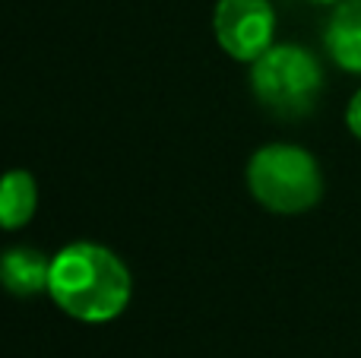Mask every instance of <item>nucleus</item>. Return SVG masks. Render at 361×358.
<instances>
[{
	"label": "nucleus",
	"instance_id": "obj_1",
	"mask_svg": "<svg viewBox=\"0 0 361 358\" xmlns=\"http://www.w3.org/2000/svg\"><path fill=\"white\" fill-rule=\"evenodd\" d=\"M130 295V270L111 247L73 241L51 257L48 298L73 321L108 323L124 314Z\"/></svg>",
	"mask_w": 361,
	"mask_h": 358
},
{
	"label": "nucleus",
	"instance_id": "obj_2",
	"mask_svg": "<svg viewBox=\"0 0 361 358\" xmlns=\"http://www.w3.org/2000/svg\"><path fill=\"white\" fill-rule=\"evenodd\" d=\"M247 190L263 209L279 216L307 213L324 197V171L307 149L267 143L247 162Z\"/></svg>",
	"mask_w": 361,
	"mask_h": 358
},
{
	"label": "nucleus",
	"instance_id": "obj_3",
	"mask_svg": "<svg viewBox=\"0 0 361 358\" xmlns=\"http://www.w3.org/2000/svg\"><path fill=\"white\" fill-rule=\"evenodd\" d=\"M250 89L269 114L298 121L317 108L324 67L301 44H273L250 63Z\"/></svg>",
	"mask_w": 361,
	"mask_h": 358
},
{
	"label": "nucleus",
	"instance_id": "obj_4",
	"mask_svg": "<svg viewBox=\"0 0 361 358\" xmlns=\"http://www.w3.org/2000/svg\"><path fill=\"white\" fill-rule=\"evenodd\" d=\"M212 35L228 57L254 63L263 51L273 48V4L269 0H219L212 10Z\"/></svg>",
	"mask_w": 361,
	"mask_h": 358
},
{
	"label": "nucleus",
	"instance_id": "obj_5",
	"mask_svg": "<svg viewBox=\"0 0 361 358\" xmlns=\"http://www.w3.org/2000/svg\"><path fill=\"white\" fill-rule=\"evenodd\" d=\"M51 257L38 247L13 245L0 254V285L16 298H32L48 292Z\"/></svg>",
	"mask_w": 361,
	"mask_h": 358
},
{
	"label": "nucleus",
	"instance_id": "obj_6",
	"mask_svg": "<svg viewBox=\"0 0 361 358\" xmlns=\"http://www.w3.org/2000/svg\"><path fill=\"white\" fill-rule=\"evenodd\" d=\"M324 48L345 73H361V0H343L330 13L324 29Z\"/></svg>",
	"mask_w": 361,
	"mask_h": 358
},
{
	"label": "nucleus",
	"instance_id": "obj_7",
	"mask_svg": "<svg viewBox=\"0 0 361 358\" xmlns=\"http://www.w3.org/2000/svg\"><path fill=\"white\" fill-rule=\"evenodd\" d=\"M38 209V181L32 171L10 168L0 175V228L13 232L32 222Z\"/></svg>",
	"mask_w": 361,
	"mask_h": 358
},
{
	"label": "nucleus",
	"instance_id": "obj_8",
	"mask_svg": "<svg viewBox=\"0 0 361 358\" xmlns=\"http://www.w3.org/2000/svg\"><path fill=\"white\" fill-rule=\"evenodd\" d=\"M345 124H349L352 137H358V140H361V89H358L355 95H352L349 108H345Z\"/></svg>",
	"mask_w": 361,
	"mask_h": 358
},
{
	"label": "nucleus",
	"instance_id": "obj_9",
	"mask_svg": "<svg viewBox=\"0 0 361 358\" xmlns=\"http://www.w3.org/2000/svg\"><path fill=\"white\" fill-rule=\"evenodd\" d=\"M311 4H343V0H311Z\"/></svg>",
	"mask_w": 361,
	"mask_h": 358
}]
</instances>
